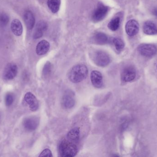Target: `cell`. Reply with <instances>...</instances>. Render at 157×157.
Returning a JSON list of instances; mask_svg holds the SVG:
<instances>
[{"label": "cell", "instance_id": "obj_1", "mask_svg": "<svg viewBox=\"0 0 157 157\" xmlns=\"http://www.w3.org/2000/svg\"><path fill=\"white\" fill-rule=\"evenodd\" d=\"M88 71L84 65L79 64L72 68L69 73V79L74 83L81 82L87 76Z\"/></svg>", "mask_w": 157, "mask_h": 157}, {"label": "cell", "instance_id": "obj_2", "mask_svg": "<svg viewBox=\"0 0 157 157\" xmlns=\"http://www.w3.org/2000/svg\"><path fill=\"white\" fill-rule=\"evenodd\" d=\"M59 152L62 157H74L77 154L78 148L75 143L64 140L60 144Z\"/></svg>", "mask_w": 157, "mask_h": 157}, {"label": "cell", "instance_id": "obj_3", "mask_svg": "<svg viewBox=\"0 0 157 157\" xmlns=\"http://www.w3.org/2000/svg\"><path fill=\"white\" fill-rule=\"evenodd\" d=\"M91 59L94 63L100 67H105L109 64L110 59L108 53L102 51H97L92 53Z\"/></svg>", "mask_w": 157, "mask_h": 157}, {"label": "cell", "instance_id": "obj_4", "mask_svg": "<svg viewBox=\"0 0 157 157\" xmlns=\"http://www.w3.org/2000/svg\"><path fill=\"white\" fill-rule=\"evenodd\" d=\"M108 7L101 3L98 4L93 12L92 19L95 22H99L103 20L108 14Z\"/></svg>", "mask_w": 157, "mask_h": 157}, {"label": "cell", "instance_id": "obj_5", "mask_svg": "<svg viewBox=\"0 0 157 157\" xmlns=\"http://www.w3.org/2000/svg\"><path fill=\"white\" fill-rule=\"evenodd\" d=\"M139 53L145 57H150L156 53L157 47L155 45L150 44H142L137 48Z\"/></svg>", "mask_w": 157, "mask_h": 157}, {"label": "cell", "instance_id": "obj_6", "mask_svg": "<svg viewBox=\"0 0 157 157\" xmlns=\"http://www.w3.org/2000/svg\"><path fill=\"white\" fill-rule=\"evenodd\" d=\"M62 103L65 108L71 109L75 106V97L73 91L68 90L65 92L63 97Z\"/></svg>", "mask_w": 157, "mask_h": 157}, {"label": "cell", "instance_id": "obj_7", "mask_svg": "<svg viewBox=\"0 0 157 157\" xmlns=\"http://www.w3.org/2000/svg\"><path fill=\"white\" fill-rule=\"evenodd\" d=\"M17 73V67L16 65L9 63L5 68L3 76L6 80H12L16 76Z\"/></svg>", "mask_w": 157, "mask_h": 157}, {"label": "cell", "instance_id": "obj_8", "mask_svg": "<svg viewBox=\"0 0 157 157\" xmlns=\"http://www.w3.org/2000/svg\"><path fill=\"white\" fill-rule=\"evenodd\" d=\"M139 30L138 22L134 19L129 20L125 25V31L127 35L131 37L135 36Z\"/></svg>", "mask_w": 157, "mask_h": 157}, {"label": "cell", "instance_id": "obj_9", "mask_svg": "<svg viewBox=\"0 0 157 157\" xmlns=\"http://www.w3.org/2000/svg\"><path fill=\"white\" fill-rule=\"evenodd\" d=\"M25 100L29 106L30 110L35 112L39 108V102L36 97L31 92H28L25 95Z\"/></svg>", "mask_w": 157, "mask_h": 157}, {"label": "cell", "instance_id": "obj_10", "mask_svg": "<svg viewBox=\"0 0 157 157\" xmlns=\"http://www.w3.org/2000/svg\"><path fill=\"white\" fill-rule=\"evenodd\" d=\"M39 124V120L36 117H30L25 119L23 125L26 130L29 131H35Z\"/></svg>", "mask_w": 157, "mask_h": 157}, {"label": "cell", "instance_id": "obj_11", "mask_svg": "<svg viewBox=\"0 0 157 157\" xmlns=\"http://www.w3.org/2000/svg\"><path fill=\"white\" fill-rule=\"evenodd\" d=\"M136 76L135 69L132 66L125 67L121 73V78L123 81L129 82L133 81Z\"/></svg>", "mask_w": 157, "mask_h": 157}, {"label": "cell", "instance_id": "obj_12", "mask_svg": "<svg viewBox=\"0 0 157 157\" xmlns=\"http://www.w3.org/2000/svg\"><path fill=\"white\" fill-rule=\"evenodd\" d=\"M90 80L92 85L97 88H100L103 85V77L100 72L92 71L90 74Z\"/></svg>", "mask_w": 157, "mask_h": 157}, {"label": "cell", "instance_id": "obj_13", "mask_svg": "<svg viewBox=\"0 0 157 157\" xmlns=\"http://www.w3.org/2000/svg\"><path fill=\"white\" fill-rule=\"evenodd\" d=\"M47 28L48 25L46 22L43 21L38 22L33 34V38L35 39H37L42 37Z\"/></svg>", "mask_w": 157, "mask_h": 157}, {"label": "cell", "instance_id": "obj_14", "mask_svg": "<svg viewBox=\"0 0 157 157\" xmlns=\"http://www.w3.org/2000/svg\"><path fill=\"white\" fill-rule=\"evenodd\" d=\"M24 18L28 29H32L35 24V18L33 13L30 11H26L24 14Z\"/></svg>", "mask_w": 157, "mask_h": 157}, {"label": "cell", "instance_id": "obj_15", "mask_svg": "<svg viewBox=\"0 0 157 157\" xmlns=\"http://www.w3.org/2000/svg\"><path fill=\"white\" fill-rule=\"evenodd\" d=\"M144 33L147 35H154L157 34V27L155 23L152 21L145 22L143 26Z\"/></svg>", "mask_w": 157, "mask_h": 157}, {"label": "cell", "instance_id": "obj_16", "mask_svg": "<svg viewBox=\"0 0 157 157\" xmlns=\"http://www.w3.org/2000/svg\"><path fill=\"white\" fill-rule=\"evenodd\" d=\"M11 29L13 33L16 36H20L23 33V26L19 19L16 18L12 21Z\"/></svg>", "mask_w": 157, "mask_h": 157}, {"label": "cell", "instance_id": "obj_17", "mask_svg": "<svg viewBox=\"0 0 157 157\" xmlns=\"http://www.w3.org/2000/svg\"><path fill=\"white\" fill-rule=\"evenodd\" d=\"M50 49V44L47 41L42 40L38 43L36 48V53L39 55L47 53Z\"/></svg>", "mask_w": 157, "mask_h": 157}, {"label": "cell", "instance_id": "obj_18", "mask_svg": "<svg viewBox=\"0 0 157 157\" xmlns=\"http://www.w3.org/2000/svg\"><path fill=\"white\" fill-rule=\"evenodd\" d=\"M93 41L94 43L99 45H103L108 43L109 38L105 33L97 32L93 36Z\"/></svg>", "mask_w": 157, "mask_h": 157}, {"label": "cell", "instance_id": "obj_19", "mask_svg": "<svg viewBox=\"0 0 157 157\" xmlns=\"http://www.w3.org/2000/svg\"><path fill=\"white\" fill-rule=\"evenodd\" d=\"M80 131L78 127H75L71 130L67 134V138L69 141L75 143H78L79 139Z\"/></svg>", "mask_w": 157, "mask_h": 157}, {"label": "cell", "instance_id": "obj_20", "mask_svg": "<svg viewBox=\"0 0 157 157\" xmlns=\"http://www.w3.org/2000/svg\"><path fill=\"white\" fill-rule=\"evenodd\" d=\"M60 0H48V5L49 8L53 13L59 11L60 6Z\"/></svg>", "mask_w": 157, "mask_h": 157}, {"label": "cell", "instance_id": "obj_21", "mask_svg": "<svg viewBox=\"0 0 157 157\" xmlns=\"http://www.w3.org/2000/svg\"><path fill=\"white\" fill-rule=\"evenodd\" d=\"M121 19L120 18L117 17L113 18L108 24V26L110 30L115 31L119 29L120 26Z\"/></svg>", "mask_w": 157, "mask_h": 157}, {"label": "cell", "instance_id": "obj_22", "mask_svg": "<svg viewBox=\"0 0 157 157\" xmlns=\"http://www.w3.org/2000/svg\"><path fill=\"white\" fill-rule=\"evenodd\" d=\"M113 43L117 51H121L124 48V42L120 38L116 37L113 38Z\"/></svg>", "mask_w": 157, "mask_h": 157}, {"label": "cell", "instance_id": "obj_23", "mask_svg": "<svg viewBox=\"0 0 157 157\" xmlns=\"http://www.w3.org/2000/svg\"><path fill=\"white\" fill-rule=\"evenodd\" d=\"M52 70V65L49 62H48L44 65V68H43V72H42L43 76L46 78L48 77L51 74Z\"/></svg>", "mask_w": 157, "mask_h": 157}, {"label": "cell", "instance_id": "obj_24", "mask_svg": "<svg viewBox=\"0 0 157 157\" xmlns=\"http://www.w3.org/2000/svg\"><path fill=\"white\" fill-rule=\"evenodd\" d=\"M9 18L8 15L5 13L0 14V25L2 26H6L9 22Z\"/></svg>", "mask_w": 157, "mask_h": 157}, {"label": "cell", "instance_id": "obj_25", "mask_svg": "<svg viewBox=\"0 0 157 157\" xmlns=\"http://www.w3.org/2000/svg\"><path fill=\"white\" fill-rule=\"evenodd\" d=\"M13 97L11 94H6L5 97V103L6 106H10L13 102Z\"/></svg>", "mask_w": 157, "mask_h": 157}, {"label": "cell", "instance_id": "obj_26", "mask_svg": "<svg viewBox=\"0 0 157 157\" xmlns=\"http://www.w3.org/2000/svg\"><path fill=\"white\" fill-rule=\"evenodd\" d=\"M52 156L53 155H52L51 151L50 149H48V148L44 149L39 155V157H52Z\"/></svg>", "mask_w": 157, "mask_h": 157}, {"label": "cell", "instance_id": "obj_27", "mask_svg": "<svg viewBox=\"0 0 157 157\" xmlns=\"http://www.w3.org/2000/svg\"><path fill=\"white\" fill-rule=\"evenodd\" d=\"M153 14L155 16L157 17V7L153 9Z\"/></svg>", "mask_w": 157, "mask_h": 157}, {"label": "cell", "instance_id": "obj_28", "mask_svg": "<svg viewBox=\"0 0 157 157\" xmlns=\"http://www.w3.org/2000/svg\"></svg>", "mask_w": 157, "mask_h": 157}]
</instances>
